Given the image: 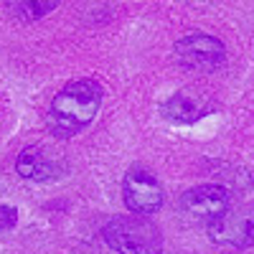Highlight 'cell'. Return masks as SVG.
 I'll list each match as a JSON object with an SVG mask.
<instances>
[{"label": "cell", "instance_id": "obj_7", "mask_svg": "<svg viewBox=\"0 0 254 254\" xmlns=\"http://www.w3.org/2000/svg\"><path fill=\"white\" fill-rule=\"evenodd\" d=\"M208 112V99L198 89H181L163 104V115L171 122L190 125Z\"/></svg>", "mask_w": 254, "mask_h": 254}, {"label": "cell", "instance_id": "obj_3", "mask_svg": "<svg viewBox=\"0 0 254 254\" xmlns=\"http://www.w3.org/2000/svg\"><path fill=\"white\" fill-rule=\"evenodd\" d=\"M231 208V193L229 188L206 183L186 190L181 196V214L196 224H214Z\"/></svg>", "mask_w": 254, "mask_h": 254}, {"label": "cell", "instance_id": "obj_6", "mask_svg": "<svg viewBox=\"0 0 254 254\" xmlns=\"http://www.w3.org/2000/svg\"><path fill=\"white\" fill-rule=\"evenodd\" d=\"M208 239L226 249H247L254 244V206L229 208L226 214L208 224Z\"/></svg>", "mask_w": 254, "mask_h": 254}, {"label": "cell", "instance_id": "obj_5", "mask_svg": "<svg viewBox=\"0 0 254 254\" xmlns=\"http://www.w3.org/2000/svg\"><path fill=\"white\" fill-rule=\"evenodd\" d=\"M122 198L132 214L150 216L163 206V188L147 168L132 165L122 181Z\"/></svg>", "mask_w": 254, "mask_h": 254}, {"label": "cell", "instance_id": "obj_1", "mask_svg": "<svg viewBox=\"0 0 254 254\" xmlns=\"http://www.w3.org/2000/svg\"><path fill=\"white\" fill-rule=\"evenodd\" d=\"M102 104V89L92 79H79L66 84L51 102L49 110V125L51 130L61 137H69L79 132L81 127H87Z\"/></svg>", "mask_w": 254, "mask_h": 254}, {"label": "cell", "instance_id": "obj_8", "mask_svg": "<svg viewBox=\"0 0 254 254\" xmlns=\"http://www.w3.org/2000/svg\"><path fill=\"white\" fill-rule=\"evenodd\" d=\"M15 171L28 181H49L54 178V160H49L38 147H26L15 160Z\"/></svg>", "mask_w": 254, "mask_h": 254}, {"label": "cell", "instance_id": "obj_4", "mask_svg": "<svg viewBox=\"0 0 254 254\" xmlns=\"http://www.w3.org/2000/svg\"><path fill=\"white\" fill-rule=\"evenodd\" d=\"M226 59V49L219 38L203 31H193L176 44V61L188 71H214Z\"/></svg>", "mask_w": 254, "mask_h": 254}, {"label": "cell", "instance_id": "obj_2", "mask_svg": "<svg viewBox=\"0 0 254 254\" xmlns=\"http://www.w3.org/2000/svg\"><path fill=\"white\" fill-rule=\"evenodd\" d=\"M102 237L117 254H158L163 247L160 229L142 216H115L104 224Z\"/></svg>", "mask_w": 254, "mask_h": 254}, {"label": "cell", "instance_id": "obj_9", "mask_svg": "<svg viewBox=\"0 0 254 254\" xmlns=\"http://www.w3.org/2000/svg\"><path fill=\"white\" fill-rule=\"evenodd\" d=\"M10 8H15L26 20H38V18L49 15V13L56 8V3H46V0H31V3H13Z\"/></svg>", "mask_w": 254, "mask_h": 254}, {"label": "cell", "instance_id": "obj_10", "mask_svg": "<svg viewBox=\"0 0 254 254\" xmlns=\"http://www.w3.org/2000/svg\"><path fill=\"white\" fill-rule=\"evenodd\" d=\"M15 221H18V211L13 206H0V231L13 229Z\"/></svg>", "mask_w": 254, "mask_h": 254}]
</instances>
